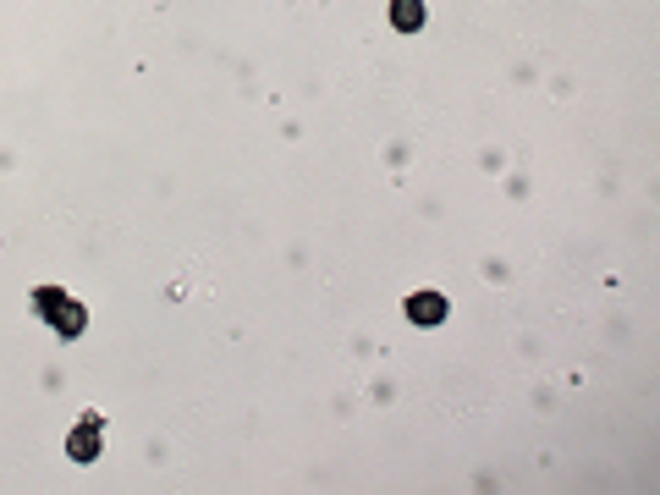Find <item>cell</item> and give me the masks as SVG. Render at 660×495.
Listing matches in <instances>:
<instances>
[{"instance_id":"cell-3","label":"cell","mask_w":660,"mask_h":495,"mask_svg":"<svg viewBox=\"0 0 660 495\" xmlns=\"http://www.w3.org/2000/svg\"><path fill=\"white\" fill-rule=\"evenodd\" d=\"M94 446H99V440H94V424H83V429H77V440H72V451H77V457H94Z\"/></svg>"},{"instance_id":"cell-1","label":"cell","mask_w":660,"mask_h":495,"mask_svg":"<svg viewBox=\"0 0 660 495\" xmlns=\"http://www.w3.org/2000/svg\"><path fill=\"white\" fill-rule=\"evenodd\" d=\"M407 314H413V319H418V325H435L440 314H446V303H440L435 292H418V297H413V303H407Z\"/></svg>"},{"instance_id":"cell-2","label":"cell","mask_w":660,"mask_h":495,"mask_svg":"<svg viewBox=\"0 0 660 495\" xmlns=\"http://www.w3.org/2000/svg\"><path fill=\"white\" fill-rule=\"evenodd\" d=\"M391 17H396L402 28H418V22H424V11H418V0H396V6H391Z\"/></svg>"}]
</instances>
